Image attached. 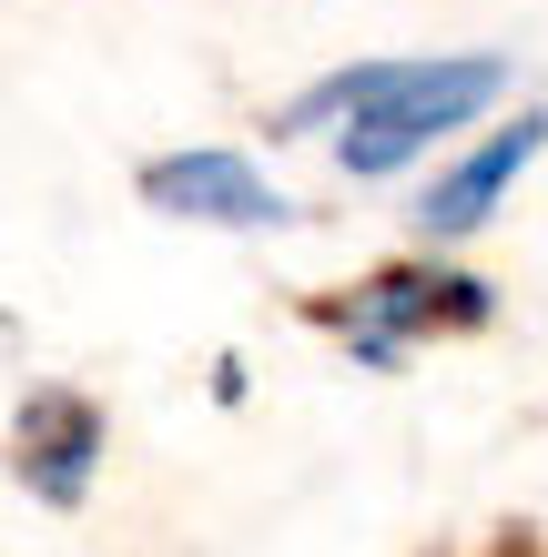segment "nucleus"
I'll return each mask as SVG.
<instances>
[{
  "label": "nucleus",
  "mask_w": 548,
  "mask_h": 557,
  "mask_svg": "<svg viewBox=\"0 0 548 557\" xmlns=\"http://www.w3.org/2000/svg\"><path fill=\"white\" fill-rule=\"evenodd\" d=\"M528 91V61L508 41H447V51H345L295 91L265 102V152H315L336 193H406L447 143H467L488 112Z\"/></svg>",
  "instance_id": "obj_1"
},
{
  "label": "nucleus",
  "mask_w": 548,
  "mask_h": 557,
  "mask_svg": "<svg viewBox=\"0 0 548 557\" xmlns=\"http://www.w3.org/2000/svg\"><path fill=\"white\" fill-rule=\"evenodd\" d=\"M498 314H508L498 274L477 264V253H427V244H397V253H376V264H356L345 284L305 294V324L336 345V366H356V375H406L416 355H437V345L498 335Z\"/></svg>",
  "instance_id": "obj_2"
},
{
  "label": "nucleus",
  "mask_w": 548,
  "mask_h": 557,
  "mask_svg": "<svg viewBox=\"0 0 548 557\" xmlns=\"http://www.w3.org/2000/svg\"><path fill=\"white\" fill-rule=\"evenodd\" d=\"M133 203L173 234H223V244H284L315 223V193L284 183V162L265 143H153L133 162Z\"/></svg>",
  "instance_id": "obj_3"
},
{
  "label": "nucleus",
  "mask_w": 548,
  "mask_h": 557,
  "mask_svg": "<svg viewBox=\"0 0 548 557\" xmlns=\"http://www.w3.org/2000/svg\"><path fill=\"white\" fill-rule=\"evenodd\" d=\"M548 173V91H519L508 112H488L467 143H447L427 173L397 193V234L427 253H477L519 213V193Z\"/></svg>",
  "instance_id": "obj_4"
},
{
  "label": "nucleus",
  "mask_w": 548,
  "mask_h": 557,
  "mask_svg": "<svg viewBox=\"0 0 548 557\" xmlns=\"http://www.w3.org/2000/svg\"><path fill=\"white\" fill-rule=\"evenodd\" d=\"M0 476L21 486L41 517H82L112 476V406L72 375H41L11 396V425H0Z\"/></svg>",
  "instance_id": "obj_5"
},
{
  "label": "nucleus",
  "mask_w": 548,
  "mask_h": 557,
  "mask_svg": "<svg viewBox=\"0 0 548 557\" xmlns=\"http://www.w3.org/2000/svg\"><path fill=\"white\" fill-rule=\"evenodd\" d=\"M214 406H244V355H214Z\"/></svg>",
  "instance_id": "obj_6"
},
{
  "label": "nucleus",
  "mask_w": 548,
  "mask_h": 557,
  "mask_svg": "<svg viewBox=\"0 0 548 557\" xmlns=\"http://www.w3.org/2000/svg\"><path fill=\"white\" fill-rule=\"evenodd\" d=\"M477 557H538V547L528 537H498V547H477Z\"/></svg>",
  "instance_id": "obj_7"
},
{
  "label": "nucleus",
  "mask_w": 548,
  "mask_h": 557,
  "mask_svg": "<svg viewBox=\"0 0 548 557\" xmlns=\"http://www.w3.org/2000/svg\"><path fill=\"white\" fill-rule=\"evenodd\" d=\"M31 557H61V547H31Z\"/></svg>",
  "instance_id": "obj_8"
}]
</instances>
